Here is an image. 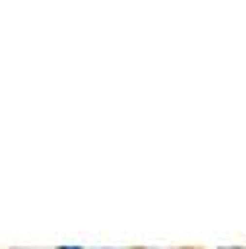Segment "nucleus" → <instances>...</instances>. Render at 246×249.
I'll list each match as a JSON object with an SVG mask.
<instances>
[{"mask_svg": "<svg viewBox=\"0 0 246 249\" xmlns=\"http://www.w3.org/2000/svg\"><path fill=\"white\" fill-rule=\"evenodd\" d=\"M61 249H81V247H61Z\"/></svg>", "mask_w": 246, "mask_h": 249, "instance_id": "obj_1", "label": "nucleus"}]
</instances>
